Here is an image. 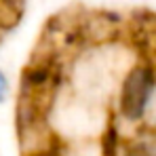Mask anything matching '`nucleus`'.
Listing matches in <instances>:
<instances>
[{
    "label": "nucleus",
    "instance_id": "obj_3",
    "mask_svg": "<svg viewBox=\"0 0 156 156\" xmlns=\"http://www.w3.org/2000/svg\"><path fill=\"white\" fill-rule=\"evenodd\" d=\"M6 89H9V82H6V76L0 72V101L4 99V95H6Z\"/></svg>",
    "mask_w": 156,
    "mask_h": 156
},
{
    "label": "nucleus",
    "instance_id": "obj_2",
    "mask_svg": "<svg viewBox=\"0 0 156 156\" xmlns=\"http://www.w3.org/2000/svg\"><path fill=\"white\" fill-rule=\"evenodd\" d=\"M125 156H154V152L146 144H137V146H131L129 150L125 152Z\"/></svg>",
    "mask_w": 156,
    "mask_h": 156
},
{
    "label": "nucleus",
    "instance_id": "obj_1",
    "mask_svg": "<svg viewBox=\"0 0 156 156\" xmlns=\"http://www.w3.org/2000/svg\"><path fill=\"white\" fill-rule=\"evenodd\" d=\"M156 91V72L150 66H135L120 82L118 108L127 120H139Z\"/></svg>",
    "mask_w": 156,
    "mask_h": 156
}]
</instances>
